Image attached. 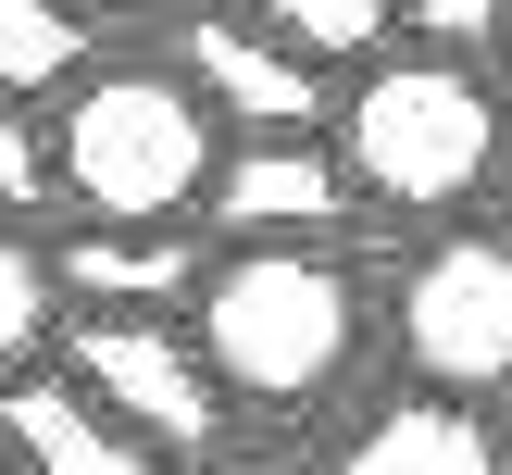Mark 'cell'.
Masks as SVG:
<instances>
[{"instance_id": "cell-1", "label": "cell", "mask_w": 512, "mask_h": 475, "mask_svg": "<svg viewBox=\"0 0 512 475\" xmlns=\"http://www.w3.org/2000/svg\"><path fill=\"white\" fill-rule=\"evenodd\" d=\"M338 163L363 188V213H400V225H438V213H475V200L512 175V88L475 50H438V38H388L375 63L338 75Z\"/></svg>"}, {"instance_id": "cell-2", "label": "cell", "mask_w": 512, "mask_h": 475, "mask_svg": "<svg viewBox=\"0 0 512 475\" xmlns=\"http://www.w3.org/2000/svg\"><path fill=\"white\" fill-rule=\"evenodd\" d=\"M213 375L238 388V413H325L363 375V275L338 263V238H213V275L188 300Z\"/></svg>"}, {"instance_id": "cell-3", "label": "cell", "mask_w": 512, "mask_h": 475, "mask_svg": "<svg viewBox=\"0 0 512 475\" xmlns=\"http://www.w3.org/2000/svg\"><path fill=\"white\" fill-rule=\"evenodd\" d=\"M63 213L75 225H200L213 213V175L238 150V125L213 113L188 63H88L63 100Z\"/></svg>"}, {"instance_id": "cell-4", "label": "cell", "mask_w": 512, "mask_h": 475, "mask_svg": "<svg viewBox=\"0 0 512 475\" xmlns=\"http://www.w3.org/2000/svg\"><path fill=\"white\" fill-rule=\"evenodd\" d=\"M388 350H400L413 388L512 400V225H450V238H425L400 263Z\"/></svg>"}, {"instance_id": "cell-5", "label": "cell", "mask_w": 512, "mask_h": 475, "mask_svg": "<svg viewBox=\"0 0 512 475\" xmlns=\"http://www.w3.org/2000/svg\"><path fill=\"white\" fill-rule=\"evenodd\" d=\"M63 375L100 413H125L163 463H200L238 425V388L213 375V350H200L188 313H75L63 325Z\"/></svg>"}, {"instance_id": "cell-6", "label": "cell", "mask_w": 512, "mask_h": 475, "mask_svg": "<svg viewBox=\"0 0 512 475\" xmlns=\"http://www.w3.org/2000/svg\"><path fill=\"white\" fill-rule=\"evenodd\" d=\"M175 63L213 88V113L238 125V138H325L338 125V75L325 50H300L288 25L238 13V0H200V13H175Z\"/></svg>"}, {"instance_id": "cell-7", "label": "cell", "mask_w": 512, "mask_h": 475, "mask_svg": "<svg viewBox=\"0 0 512 475\" xmlns=\"http://www.w3.org/2000/svg\"><path fill=\"white\" fill-rule=\"evenodd\" d=\"M363 213V188H350L338 138H238L213 175V238H338V225Z\"/></svg>"}, {"instance_id": "cell-8", "label": "cell", "mask_w": 512, "mask_h": 475, "mask_svg": "<svg viewBox=\"0 0 512 475\" xmlns=\"http://www.w3.org/2000/svg\"><path fill=\"white\" fill-rule=\"evenodd\" d=\"M63 288L75 313H188L213 275V225H75L63 213Z\"/></svg>"}, {"instance_id": "cell-9", "label": "cell", "mask_w": 512, "mask_h": 475, "mask_svg": "<svg viewBox=\"0 0 512 475\" xmlns=\"http://www.w3.org/2000/svg\"><path fill=\"white\" fill-rule=\"evenodd\" d=\"M0 425H13V475H175L163 450H150L125 413H100L63 363L0 375Z\"/></svg>"}, {"instance_id": "cell-10", "label": "cell", "mask_w": 512, "mask_h": 475, "mask_svg": "<svg viewBox=\"0 0 512 475\" xmlns=\"http://www.w3.org/2000/svg\"><path fill=\"white\" fill-rule=\"evenodd\" d=\"M325 475H512V438L488 425V400L400 388V400H375V413H350V438H338Z\"/></svg>"}, {"instance_id": "cell-11", "label": "cell", "mask_w": 512, "mask_h": 475, "mask_svg": "<svg viewBox=\"0 0 512 475\" xmlns=\"http://www.w3.org/2000/svg\"><path fill=\"white\" fill-rule=\"evenodd\" d=\"M100 63V13L88 0H0V88L13 100H63Z\"/></svg>"}, {"instance_id": "cell-12", "label": "cell", "mask_w": 512, "mask_h": 475, "mask_svg": "<svg viewBox=\"0 0 512 475\" xmlns=\"http://www.w3.org/2000/svg\"><path fill=\"white\" fill-rule=\"evenodd\" d=\"M238 13L288 25L300 50H325V63H375V50L400 38V0H238Z\"/></svg>"}, {"instance_id": "cell-13", "label": "cell", "mask_w": 512, "mask_h": 475, "mask_svg": "<svg viewBox=\"0 0 512 475\" xmlns=\"http://www.w3.org/2000/svg\"><path fill=\"white\" fill-rule=\"evenodd\" d=\"M512 0H400V38H438V50H500Z\"/></svg>"}, {"instance_id": "cell-14", "label": "cell", "mask_w": 512, "mask_h": 475, "mask_svg": "<svg viewBox=\"0 0 512 475\" xmlns=\"http://www.w3.org/2000/svg\"><path fill=\"white\" fill-rule=\"evenodd\" d=\"M188 475H313V463H288V450H238V438H225V450H200Z\"/></svg>"}, {"instance_id": "cell-15", "label": "cell", "mask_w": 512, "mask_h": 475, "mask_svg": "<svg viewBox=\"0 0 512 475\" xmlns=\"http://www.w3.org/2000/svg\"><path fill=\"white\" fill-rule=\"evenodd\" d=\"M100 25H175V13H200V0H88Z\"/></svg>"}, {"instance_id": "cell-16", "label": "cell", "mask_w": 512, "mask_h": 475, "mask_svg": "<svg viewBox=\"0 0 512 475\" xmlns=\"http://www.w3.org/2000/svg\"><path fill=\"white\" fill-rule=\"evenodd\" d=\"M500 63H512V25H500Z\"/></svg>"}, {"instance_id": "cell-17", "label": "cell", "mask_w": 512, "mask_h": 475, "mask_svg": "<svg viewBox=\"0 0 512 475\" xmlns=\"http://www.w3.org/2000/svg\"><path fill=\"white\" fill-rule=\"evenodd\" d=\"M500 438H512V413H500Z\"/></svg>"}]
</instances>
